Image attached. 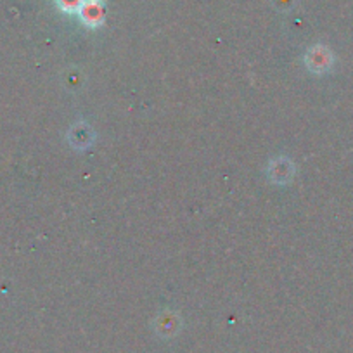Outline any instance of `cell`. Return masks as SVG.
Wrapping results in <instances>:
<instances>
[{
	"label": "cell",
	"mask_w": 353,
	"mask_h": 353,
	"mask_svg": "<svg viewBox=\"0 0 353 353\" xmlns=\"http://www.w3.org/2000/svg\"><path fill=\"white\" fill-rule=\"evenodd\" d=\"M78 16L87 26H99L104 21V6L101 0H85Z\"/></svg>",
	"instance_id": "6da1fadb"
},
{
	"label": "cell",
	"mask_w": 353,
	"mask_h": 353,
	"mask_svg": "<svg viewBox=\"0 0 353 353\" xmlns=\"http://www.w3.org/2000/svg\"><path fill=\"white\" fill-rule=\"evenodd\" d=\"M68 137H70L71 145H74L77 149H85L92 144L94 139H96V135H94V132L90 130V128H88L85 123H78L71 128V132Z\"/></svg>",
	"instance_id": "7a4b0ae2"
},
{
	"label": "cell",
	"mask_w": 353,
	"mask_h": 353,
	"mask_svg": "<svg viewBox=\"0 0 353 353\" xmlns=\"http://www.w3.org/2000/svg\"><path fill=\"white\" fill-rule=\"evenodd\" d=\"M307 64L312 71L315 73H321V71L327 70L329 64H331V57H329L327 50L321 49V47H315L308 52L307 56Z\"/></svg>",
	"instance_id": "3957f363"
},
{
	"label": "cell",
	"mask_w": 353,
	"mask_h": 353,
	"mask_svg": "<svg viewBox=\"0 0 353 353\" xmlns=\"http://www.w3.org/2000/svg\"><path fill=\"white\" fill-rule=\"evenodd\" d=\"M270 175L276 182H288L293 176V163L288 159H277L270 165Z\"/></svg>",
	"instance_id": "277c9868"
},
{
	"label": "cell",
	"mask_w": 353,
	"mask_h": 353,
	"mask_svg": "<svg viewBox=\"0 0 353 353\" xmlns=\"http://www.w3.org/2000/svg\"><path fill=\"white\" fill-rule=\"evenodd\" d=\"M56 2L59 6V9H63L64 12H70V14L77 12L78 14L85 0H56Z\"/></svg>",
	"instance_id": "5b68a950"
}]
</instances>
